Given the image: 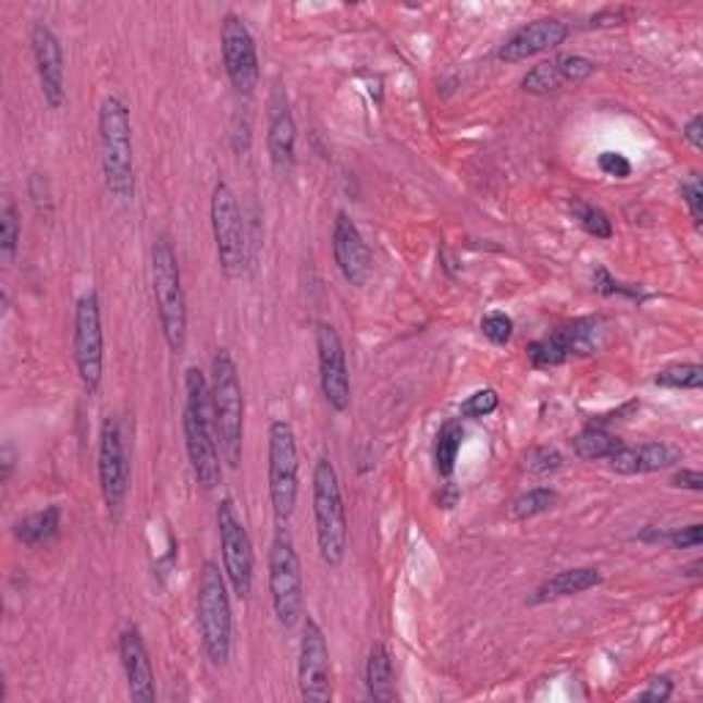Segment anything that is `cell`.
<instances>
[{"instance_id": "5", "label": "cell", "mask_w": 703, "mask_h": 703, "mask_svg": "<svg viewBox=\"0 0 703 703\" xmlns=\"http://www.w3.org/2000/svg\"><path fill=\"white\" fill-rule=\"evenodd\" d=\"M196 613L209 663L214 668H225L231 659V643H234V618H231L229 580L214 560H207L198 575Z\"/></svg>"}, {"instance_id": "17", "label": "cell", "mask_w": 703, "mask_h": 703, "mask_svg": "<svg viewBox=\"0 0 703 703\" xmlns=\"http://www.w3.org/2000/svg\"><path fill=\"white\" fill-rule=\"evenodd\" d=\"M569 23H564V20L558 17L533 20V23L522 25V28L514 30V34L503 41L501 50H497V58L506 61V64H519V61H528V58L555 50V47L569 39Z\"/></svg>"}, {"instance_id": "12", "label": "cell", "mask_w": 703, "mask_h": 703, "mask_svg": "<svg viewBox=\"0 0 703 703\" xmlns=\"http://www.w3.org/2000/svg\"><path fill=\"white\" fill-rule=\"evenodd\" d=\"M99 490H102V501L113 517L124 508L130 490V461L127 448H124L122 427L119 418L108 416L102 421V432H99Z\"/></svg>"}, {"instance_id": "3", "label": "cell", "mask_w": 703, "mask_h": 703, "mask_svg": "<svg viewBox=\"0 0 703 703\" xmlns=\"http://www.w3.org/2000/svg\"><path fill=\"white\" fill-rule=\"evenodd\" d=\"M212 421L220 456L231 470L243 461L245 445V393L239 369L229 349H218L212 358Z\"/></svg>"}, {"instance_id": "36", "label": "cell", "mask_w": 703, "mask_h": 703, "mask_svg": "<svg viewBox=\"0 0 703 703\" xmlns=\"http://www.w3.org/2000/svg\"><path fill=\"white\" fill-rule=\"evenodd\" d=\"M560 465H564V456H560L555 448H550V445L533 448L531 454H528V459H525V467H528V470H531V473H536V476L555 473V470H558Z\"/></svg>"}, {"instance_id": "8", "label": "cell", "mask_w": 703, "mask_h": 703, "mask_svg": "<svg viewBox=\"0 0 703 703\" xmlns=\"http://www.w3.org/2000/svg\"><path fill=\"white\" fill-rule=\"evenodd\" d=\"M270 600L278 624L283 629H295L300 624L303 607H306L303 566L295 539L286 531V525H278L275 539L270 544Z\"/></svg>"}, {"instance_id": "31", "label": "cell", "mask_w": 703, "mask_h": 703, "mask_svg": "<svg viewBox=\"0 0 703 703\" xmlns=\"http://www.w3.org/2000/svg\"><path fill=\"white\" fill-rule=\"evenodd\" d=\"M571 214L577 218V223L582 225L585 234H591L594 239H610L613 237V220L607 218L605 209L594 207V203L585 201H571Z\"/></svg>"}, {"instance_id": "10", "label": "cell", "mask_w": 703, "mask_h": 703, "mask_svg": "<svg viewBox=\"0 0 703 703\" xmlns=\"http://www.w3.org/2000/svg\"><path fill=\"white\" fill-rule=\"evenodd\" d=\"M218 536H220V555H223V571L225 580H229L231 591L239 596V600H248L250 591H254V571H256V558H254V544H250L248 528L239 519L237 506L231 497H223L218 503Z\"/></svg>"}, {"instance_id": "39", "label": "cell", "mask_w": 703, "mask_h": 703, "mask_svg": "<svg viewBox=\"0 0 703 703\" xmlns=\"http://www.w3.org/2000/svg\"><path fill=\"white\" fill-rule=\"evenodd\" d=\"M665 544L674 550H698L703 544V525H687V528H676V531H665Z\"/></svg>"}, {"instance_id": "2", "label": "cell", "mask_w": 703, "mask_h": 703, "mask_svg": "<svg viewBox=\"0 0 703 703\" xmlns=\"http://www.w3.org/2000/svg\"><path fill=\"white\" fill-rule=\"evenodd\" d=\"M99 146L108 193L119 203H130L135 198L133 115L119 97H104L99 104Z\"/></svg>"}, {"instance_id": "21", "label": "cell", "mask_w": 703, "mask_h": 703, "mask_svg": "<svg viewBox=\"0 0 703 703\" xmlns=\"http://www.w3.org/2000/svg\"><path fill=\"white\" fill-rule=\"evenodd\" d=\"M679 459L681 454L668 443H643V445L621 443L610 456H607V467L618 476H643V473H657V470H665V467L676 465Z\"/></svg>"}, {"instance_id": "38", "label": "cell", "mask_w": 703, "mask_h": 703, "mask_svg": "<svg viewBox=\"0 0 703 703\" xmlns=\"http://www.w3.org/2000/svg\"><path fill=\"white\" fill-rule=\"evenodd\" d=\"M681 198H684L687 209H690V218L692 223L701 229V220H703V187H701V180H698V173H690L684 182H681Z\"/></svg>"}, {"instance_id": "24", "label": "cell", "mask_w": 703, "mask_h": 703, "mask_svg": "<svg viewBox=\"0 0 703 703\" xmlns=\"http://www.w3.org/2000/svg\"><path fill=\"white\" fill-rule=\"evenodd\" d=\"M61 519H64L61 506H47L41 508V511L28 514V517H23L20 522H14V539H17L20 544H25V547H41V544L52 542V539L58 536Z\"/></svg>"}, {"instance_id": "34", "label": "cell", "mask_w": 703, "mask_h": 703, "mask_svg": "<svg viewBox=\"0 0 703 703\" xmlns=\"http://www.w3.org/2000/svg\"><path fill=\"white\" fill-rule=\"evenodd\" d=\"M501 407V396H497L492 387H484V391H476L461 402L459 416L461 418H486L492 416L495 409Z\"/></svg>"}, {"instance_id": "26", "label": "cell", "mask_w": 703, "mask_h": 703, "mask_svg": "<svg viewBox=\"0 0 703 703\" xmlns=\"http://www.w3.org/2000/svg\"><path fill=\"white\" fill-rule=\"evenodd\" d=\"M621 443L624 440L613 437L602 423H589L580 434H575L571 448H575V454L580 456V459L596 461V459H607V456H610Z\"/></svg>"}, {"instance_id": "25", "label": "cell", "mask_w": 703, "mask_h": 703, "mask_svg": "<svg viewBox=\"0 0 703 703\" xmlns=\"http://www.w3.org/2000/svg\"><path fill=\"white\" fill-rule=\"evenodd\" d=\"M528 360L533 363V369H555V366H564L566 360H571L566 330L555 328L550 335L533 341V344L528 346Z\"/></svg>"}, {"instance_id": "1", "label": "cell", "mask_w": 703, "mask_h": 703, "mask_svg": "<svg viewBox=\"0 0 703 703\" xmlns=\"http://www.w3.org/2000/svg\"><path fill=\"white\" fill-rule=\"evenodd\" d=\"M182 429H185L187 459H190L198 486L207 492L218 490L220 481H223V465H220L223 456H220L212 421V387H209L207 377L198 366H190L185 371V418H182Z\"/></svg>"}, {"instance_id": "4", "label": "cell", "mask_w": 703, "mask_h": 703, "mask_svg": "<svg viewBox=\"0 0 703 703\" xmlns=\"http://www.w3.org/2000/svg\"><path fill=\"white\" fill-rule=\"evenodd\" d=\"M151 288H155L162 338L168 349L180 355L187 344V297L182 286L180 259L168 234H160L151 245Z\"/></svg>"}, {"instance_id": "13", "label": "cell", "mask_w": 703, "mask_h": 703, "mask_svg": "<svg viewBox=\"0 0 703 703\" xmlns=\"http://www.w3.org/2000/svg\"><path fill=\"white\" fill-rule=\"evenodd\" d=\"M220 50H223V66L231 86L239 94H254L259 88V50L256 39L243 17L225 14L220 25Z\"/></svg>"}, {"instance_id": "29", "label": "cell", "mask_w": 703, "mask_h": 703, "mask_svg": "<svg viewBox=\"0 0 703 703\" xmlns=\"http://www.w3.org/2000/svg\"><path fill=\"white\" fill-rule=\"evenodd\" d=\"M20 214L17 207H14L12 198H3V207H0V259L3 264H12L17 259V248H20Z\"/></svg>"}, {"instance_id": "16", "label": "cell", "mask_w": 703, "mask_h": 703, "mask_svg": "<svg viewBox=\"0 0 703 703\" xmlns=\"http://www.w3.org/2000/svg\"><path fill=\"white\" fill-rule=\"evenodd\" d=\"M30 52H34L36 75H39L41 97H45L47 108L61 110L66 102V55L64 45L52 34L50 25H34V30H30Z\"/></svg>"}, {"instance_id": "40", "label": "cell", "mask_w": 703, "mask_h": 703, "mask_svg": "<svg viewBox=\"0 0 703 703\" xmlns=\"http://www.w3.org/2000/svg\"><path fill=\"white\" fill-rule=\"evenodd\" d=\"M596 165H600V171L605 176H613V180H629L632 176V162L624 155H618V151H602Z\"/></svg>"}, {"instance_id": "32", "label": "cell", "mask_w": 703, "mask_h": 703, "mask_svg": "<svg viewBox=\"0 0 703 703\" xmlns=\"http://www.w3.org/2000/svg\"><path fill=\"white\" fill-rule=\"evenodd\" d=\"M564 88V81H560L558 70H555L553 61H544V64L533 66L528 75L522 77V91L533 94V97H547V94H555Z\"/></svg>"}, {"instance_id": "28", "label": "cell", "mask_w": 703, "mask_h": 703, "mask_svg": "<svg viewBox=\"0 0 703 703\" xmlns=\"http://www.w3.org/2000/svg\"><path fill=\"white\" fill-rule=\"evenodd\" d=\"M555 506H558V492L550 490V486H536V490H528L519 497H514L511 506H508V514H511V519L525 522V519L542 517V514L553 511Z\"/></svg>"}, {"instance_id": "35", "label": "cell", "mask_w": 703, "mask_h": 703, "mask_svg": "<svg viewBox=\"0 0 703 703\" xmlns=\"http://www.w3.org/2000/svg\"><path fill=\"white\" fill-rule=\"evenodd\" d=\"M481 333L495 346H506L514 335V319L503 311L486 313V317L481 319Z\"/></svg>"}, {"instance_id": "18", "label": "cell", "mask_w": 703, "mask_h": 703, "mask_svg": "<svg viewBox=\"0 0 703 703\" xmlns=\"http://www.w3.org/2000/svg\"><path fill=\"white\" fill-rule=\"evenodd\" d=\"M333 259L338 264L341 275L351 286H363L371 272V250L366 245L363 234L355 225V220L346 212L335 214L333 223Z\"/></svg>"}, {"instance_id": "23", "label": "cell", "mask_w": 703, "mask_h": 703, "mask_svg": "<svg viewBox=\"0 0 703 703\" xmlns=\"http://www.w3.org/2000/svg\"><path fill=\"white\" fill-rule=\"evenodd\" d=\"M366 690L369 698L380 703H393L398 698L396 692V670H393V657L385 643H374L366 663Z\"/></svg>"}, {"instance_id": "6", "label": "cell", "mask_w": 703, "mask_h": 703, "mask_svg": "<svg viewBox=\"0 0 703 703\" xmlns=\"http://www.w3.org/2000/svg\"><path fill=\"white\" fill-rule=\"evenodd\" d=\"M313 525H317V547L328 566H341L349 544L344 492H341L338 470L328 456H319L313 467Z\"/></svg>"}, {"instance_id": "46", "label": "cell", "mask_w": 703, "mask_h": 703, "mask_svg": "<svg viewBox=\"0 0 703 703\" xmlns=\"http://www.w3.org/2000/svg\"><path fill=\"white\" fill-rule=\"evenodd\" d=\"M14 461H17V454H14L12 443H7V445H3V470H0V481L12 479Z\"/></svg>"}, {"instance_id": "45", "label": "cell", "mask_w": 703, "mask_h": 703, "mask_svg": "<svg viewBox=\"0 0 703 703\" xmlns=\"http://www.w3.org/2000/svg\"><path fill=\"white\" fill-rule=\"evenodd\" d=\"M459 497H461V492H459V486L454 484V481H445L443 486H440V495H437V503H440V508H445V511H451V508L456 506V503H459Z\"/></svg>"}, {"instance_id": "41", "label": "cell", "mask_w": 703, "mask_h": 703, "mask_svg": "<svg viewBox=\"0 0 703 703\" xmlns=\"http://www.w3.org/2000/svg\"><path fill=\"white\" fill-rule=\"evenodd\" d=\"M28 193H30V201H34L36 212L39 214L52 212V193H50V182H47V176L34 173L28 182Z\"/></svg>"}, {"instance_id": "7", "label": "cell", "mask_w": 703, "mask_h": 703, "mask_svg": "<svg viewBox=\"0 0 703 703\" xmlns=\"http://www.w3.org/2000/svg\"><path fill=\"white\" fill-rule=\"evenodd\" d=\"M267 481H270V503L278 525H286L300 497V454L297 434L288 421H272L270 448H267Z\"/></svg>"}, {"instance_id": "43", "label": "cell", "mask_w": 703, "mask_h": 703, "mask_svg": "<svg viewBox=\"0 0 703 703\" xmlns=\"http://www.w3.org/2000/svg\"><path fill=\"white\" fill-rule=\"evenodd\" d=\"M670 486L676 490H690V492H703V473L701 470H690V467H681L679 473L670 479Z\"/></svg>"}, {"instance_id": "33", "label": "cell", "mask_w": 703, "mask_h": 703, "mask_svg": "<svg viewBox=\"0 0 703 703\" xmlns=\"http://www.w3.org/2000/svg\"><path fill=\"white\" fill-rule=\"evenodd\" d=\"M555 64V70H558V75H560V81H564V86H577V83H582V81H589L591 75H594V70H596V64L594 61H591V58H585V55H569V52H566V55H558L553 61Z\"/></svg>"}, {"instance_id": "44", "label": "cell", "mask_w": 703, "mask_h": 703, "mask_svg": "<svg viewBox=\"0 0 703 703\" xmlns=\"http://www.w3.org/2000/svg\"><path fill=\"white\" fill-rule=\"evenodd\" d=\"M681 135H684L687 144H690L695 151L703 149V119H701V113L692 115L690 122L684 124V130H681Z\"/></svg>"}, {"instance_id": "9", "label": "cell", "mask_w": 703, "mask_h": 703, "mask_svg": "<svg viewBox=\"0 0 703 703\" xmlns=\"http://www.w3.org/2000/svg\"><path fill=\"white\" fill-rule=\"evenodd\" d=\"M212 234L218 250L220 270L229 281H239L248 270V237H245L243 212L234 190L225 182H218L212 190Z\"/></svg>"}, {"instance_id": "37", "label": "cell", "mask_w": 703, "mask_h": 703, "mask_svg": "<svg viewBox=\"0 0 703 703\" xmlns=\"http://www.w3.org/2000/svg\"><path fill=\"white\" fill-rule=\"evenodd\" d=\"M594 286H596V292H600V295H607V297H610V295H624V297H632V300H638V303L646 300V295H643V292H640L638 286H624V283L613 281L610 272H607L605 267H600V270H596Z\"/></svg>"}, {"instance_id": "20", "label": "cell", "mask_w": 703, "mask_h": 703, "mask_svg": "<svg viewBox=\"0 0 703 703\" xmlns=\"http://www.w3.org/2000/svg\"><path fill=\"white\" fill-rule=\"evenodd\" d=\"M119 657H122L124 676H127L130 698L135 703H155V668H151L149 649H146L138 627H130L122 632V638H119Z\"/></svg>"}, {"instance_id": "42", "label": "cell", "mask_w": 703, "mask_h": 703, "mask_svg": "<svg viewBox=\"0 0 703 703\" xmlns=\"http://www.w3.org/2000/svg\"><path fill=\"white\" fill-rule=\"evenodd\" d=\"M640 701L643 703H665L674 698V681L668 676H657V679L649 681V687L640 692Z\"/></svg>"}, {"instance_id": "15", "label": "cell", "mask_w": 703, "mask_h": 703, "mask_svg": "<svg viewBox=\"0 0 703 703\" xmlns=\"http://www.w3.org/2000/svg\"><path fill=\"white\" fill-rule=\"evenodd\" d=\"M317 358H319V385L322 396L335 412H346L351 404V380L346 366V349L338 330L330 322L317 324Z\"/></svg>"}, {"instance_id": "11", "label": "cell", "mask_w": 703, "mask_h": 703, "mask_svg": "<svg viewBox=\"0 0 703 703\" xmlns=\"http://www.w3.org/2000/svg\"><path fill=\"white\" fill-rule=\"evenodd\" d=\"M75 363L83 387L97 393L102 385L104 369V333H102V308H99L97 292H86L75 306Z\"/></svg>"}, {"instance_id": "14", "label": "cell", "mask_w": 703, "mask_h": 703, "mask_svg": "<svg viewBox=\"0 0 703 703\" xmlns=\"http://www.w3.org/2000/svg\"><path fill=\"white\" fill-rule=\"evenodd\" d=\"M297 684L300 698L311 703L333 701V674H330V649L317 618L303 621L300 659H297Z\"/></svg>"}, {"instance_id": "30", "label": "cell", "mask_w": 703, "mask_h": 703, "mask_svg": "<svg viewBox=\"0 0 703 703\" xmlns=\"http://www.w3.org/2000/svg\"><path fill=\"white\" fill-rule=\"evenodd\" d=\"M654 385L670 387V391H701L703 366L701 363H676L657 371Z\"/></svg>"}, {"instance_id": "27", "label": "cell", "mask_w": 703, "mask_h": 703, "mask_svg": "<svg viewBox=\"0 0 703 703\" xmlns=\"http://www.w3.org/2000/svg\"><path fill=\"white\" fill-rule=\"evenodd\" d=\"M461 440H465V429H461L459 421H445L443 427H440L437 443H434V470H437L445 481H448L456 470Z\"/></svg>"}, {"instance_id": "19", "label": "cell", "mask_w": 703, "mask_h": 703, "mask_svg": "<svg viewBox=\"0 0 703 703\" xmlns=\"http://www.w3.org/2000/svg\"><path fill=\"white\" fill-rule=\"evenodd\" d=\"M267 151L278 173H288L297 160V124L288 97L281 86H275L270 97V119H267Z\"/></svg>"}, {"instance_id": "22", "label": "cell", "mask_w": 703, "mask_h": 703, "mask_svg": "<svg viewBox=\"0 0 703 703\" xmlns=\"http://www.w3.org/2000/svg\"><path fill=\"white\" fill-rule=\"evenodd\" d=\"M602 585V575L591 566H580V569H564L544 580L531 596V605H544V602H558L566 596L585 594V591Z\"/></svg>"}]
</instances>
